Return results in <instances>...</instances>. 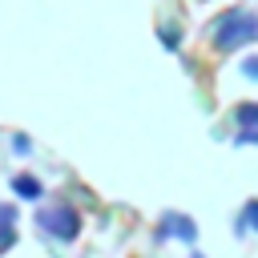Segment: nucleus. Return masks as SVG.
Masks as SVG:
<instances>
[{
    "instance_id": "f03ea898",
    "label": "nucleus",
    "mask_w": 258,
    "mask_h": 258,
    "mask_svg": "<svg viewBox=\"0 0 258 258\" xmlns=\"http://www.w3.org/2000/svg\"><path fill=\"white\" fill-rule=\"evenodd\" d=\"M40 226H44L52 238H73V234H77V214L64 210V206H56V210H44V214H40Z\"/></svg>"
},
{
    "instance_id": "7ed1b4c3",
    "label": "nucleus",
    "mask_w": 258,
    "mask_h": 258,
    "mask_svg": "<svg viewBox=\"0 0 258 258\" xmlns=\"http://www.w3.org/2000/svg\"><path fill=\"white\" fill-rule=\"evenodd\" d=\"M16 194H24V198H40V181H32V177H16Z\"/></svg>"
},
{
    "instance_id": "20e7f679",
    "label": "nucleus",
    "mask_w": 258,
    "mask_h": 258,
    "mask_svg": "<svg viewBox=\"0 0 258 258\" xmlns=\"http://www.w3.org/2000/svg\"><path fill=\"white\" fill-rule=\"evenodd\" d=\"M246 222H250V226H258V202H250V206H246V214H242V226H246Z\"/></svg>"
},
{
    "instance_id": "39448f33",
    "label": "nucleus",
    "mask_w": 258,
    "mask_h": 258,
    "mask_svg": "<svg viewBox=\"0 0 258 258\" xmlns=\"http://www.w3.org/2000/svg\"><path fill=\"white\" fill-rule=\"evenodd\" d=\"M242 69H246V77H258V60H254V56H250V60H246Z\"/></svg>"
},
{
    "instance_id": "f257e3e1",
    "label": "nucleus",
    "mask_w": 258,
    "mask_h": 258,
    "mask_svg": "<svg viewBox=\"0 0 258 258\" xmlns=\"http://www.w3.org/2000/svg\"><path fill=\"white\" fill-rule=\"evenodd\" d=\"M254 36H258V20L246 16V12H230V16L218 24V44H226V48L246 44V40H254Z\"/></svg>"
}]
</instances>
